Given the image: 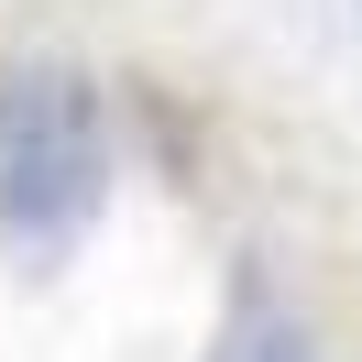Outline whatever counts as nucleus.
I'll use <instances>...</instances> for the list:
<instances>
[{"label":"nucleus","mask_w":362,"mask_h":362,"mask_svg":"<svg viewBox=\"0 0 362 362\" xmlns=\"http://www.w3.org/2000/svg\"><path fill=\"white\" fill-rule=\"evenodd\" d=\"M110 198V110L88 66L23 55L0 66V242L11 252H66Z\"/></svg>","instance_id":"nucleus-1"}]
</instances>
